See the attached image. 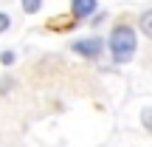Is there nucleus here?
<instances>
[{
    "label": "nucleus",
    "mask_w": 152,
    "mask_h": 147,
    "mask_svg": "<svg viewBox=\"0 0 152 147\" xmlns=\"http://www.w3.org/2000/svg\"><path fill=\"white\" fill-rule=\"evenodd\" d=\"M135 48H138V40H135V31L130 26L113 28V34H110V54H113V60L118 65L130 62L135 57Z\"/></svg>",
    "instance_id": "nucleus-1"
},
{
    "label": "nucleus",
    "mask_w": 152,
    "mask_h": 147,
    "mask_svg": "<svg viewBox=\"0 0 152 147\" xmlns=\"http://www.w3.org/2000/svg\"><path fill=\"white\" fill-rule=\"evenodd\" d=\"M71 48H73L79 57H87V60H93V57H99V51H102L104 45H102V40L90 37V40H79V43H73Z\"/></svg>",
    "instance_id": "nucleus-2"
},
{
    "label": "nucleus",
    "mask_w": 152,
    "mask_h": 147,
    "mask_svg": "<svg viewBox=\"0 0 152 147\" xmlns=\"http://www.w3.org/2000/svg\"><path fill=\"white\" fill-rule=\"evenodd\" d=\"M96 11V0H71V14L76 20H85Z\"/></svg>",
    "instance_id": "nucleus-3"
},
{
    "label": "nucleus",
    "mask_w": 152,
    "mask_h": 147,
    "mask_svg": "<svg viewBox=\"0 0 152 147\" xmlns=\"http://www.w3.org/2000/svg\"><path fill=\"white\" fill-rule=\"evenodd\" d=\"M76 17L73 14H65V17H54V20H48V28L51 31H68V28H73L76 26Z\"/></svg>",
    "instance_id": "nucleus-4"
},
{
    "label": "nucleus",
    "mask_w": 152,
    "mask_h": 147,
    "mask_svg": "<svg viewBox=\"0 0 152 147\" xmlns=\"http://www.w3.org/2000/svg\"><path fill=\"white\" fill-rule=\"evenodd\" d=\"M138 26H141V31H144V34H147V37L152 40V9H149V11H144V14H141V20H138Z\"/></svg>",
    "instance_id": "nucleus-5"
},
{
    "label": "nucleus",
    "mask_w": 152,
    "mask_h": 147,
    "mask_svg": "<svg viewBox=\"0 0 152 147\" xmlns=\"http://www.w3.org/2000/svg\"><path fill=\"white\" fill-rule=\"evenodd\" d=\"M39 6H42V0H23V11H26V14L39 11Z\"/></svg>",
    "instance_id": "nucleus-6"
},
{
    "label": "nucleus",
    "mask_w": 152,
    "mask_h": 147,
    "mask_svg": "<svg viewBox=\"0 0 152 147\" xmlns=\"http://www.w3.org/2000/svg\"><path fill=\"white\" fill-rule=\"evenodd\" d=\"M11 26V20H9V14H3V11H0V34L6 31V28Z\"/></svg>",
    "instance_id": "nucleus-7"
},
{
    "label": "nucleus",
    "mask_w": 152,
    "mask_h": 147,
    "mask_svg": "<svg viewBox=\"0 0 152 147\" xmlns=\"http://www.w3.org/2000/svg\"><path fill=\"white\" fill-rule=\"evenodd\" d=\"M0 62H3V65H11V62H14V54H11V51H3V54H0Z\"/></svg>",
    "instance_id": "nucleus-8"
},
{
    "label": "nucleus",
    "mask_w": 152,
    "mask_h": 147,
    "mask_svg": "<svg viewBox=\"0 0 152 147\" xmlns=\"http://www.w3.org/2000/svg\"><path fill=\"white\" fill-rule=\"evenodd\" d=\"M144 125H147V127H149V133H152V108L144 110Z\"/></svg>",
    "instance_id": "nucleus-9"
},
{
    "label": "nucleus",
    "mask_w": 152,
    "mask_h": 147,
    "mask_svg": "<svg viewBox=\"0 0 152 147\" xmlns=\"http://www.w3.org/2000/svg\"><path fill=\"white\" fill-rule=\"evenodd\" d=\"M11 88H14V79H3V82H0V93L11 91Z\"/></svg>",
    "instance_id": "nucleus-10"
}]
</instances>
